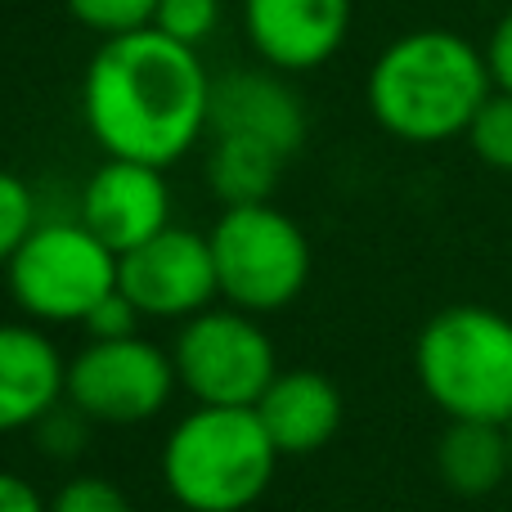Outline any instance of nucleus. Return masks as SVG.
<instances>
[{"mask_svg": "<svg viewBox=\"0 0 512 512\" xmlns=\"http://www.w3.org/2000/svg\"><path fill=\"white\" fill-rule=\"evenodd\" d=\"M212 81L194 45L144 27L90 54L81 117L108 158L171 167L212 131Z\"/></svg>", "mask_w": 512, "mask_h": 512, "instance_id": "obj_1", "label": "nucleus"}, {"mask_svg": "<svg viewBox=\"0 0 512 512\" xmlns=\"http://www.w3.org/2000/svg\"><path fill=\"white\" fill-rule=\"evenodd\" d=\"M486 50L450 27L405 32L369 68V113L387 135L405 144H441L468 135L472 117L490 99Z\"/></svg>", "mask_w": 512, "mask_h": 512, "instance_id": "obj_2", "label": "nucleus"}, {"mask_svg": "<svg viewBox=\"0 0 512 512\" xmlns=\"http://www.w3.org/2000/svg\"><path fill=\"white\" fill-rule=\"evenodd\" d=\"M279 450L256 409L198 405L162 445V481L185 512H248L270 490Z\"/></svg>", "mask_w": 512, "mask_h": 512, "instance_id": "obj_3", "label": "nucleus"}, {"mask_svg": "<svg viewBox=\"0 0 512 512\" xmlns=\"http://www.w3.org/2000/svg\"><path fill=\"white\" fill-rule=\"evenodd\" d=\"M414 369L450 423H512V319L499 310H436L418 333Z\"/></svg>", "mask_w": 512, "mask_h": 512, "instance_id": "obj_4", "label": "nucleus"}, {"mask_svg": "<svg viewBox=\"0 0 512 512\" xmlns=\"http://www.w3.org/2000/svg\"><path fill=\"white\" fill-rule=\"evenodd\" d=\"M117 256L81 221H41L5 265L9 297L36 324H86L117 292Z\"/></svg>", "mask_w": 512, "mask_h": 512, "instance_id": "obj_5", "label": "nucleus"}, {"mask_svg": "<svg viewBox=\"0 0 512 512\" xmlns=\"http://www.w3.org/2000/svg\"><path fill=\"white\" fill-rule=\"evenodd\" d=\"M212 261L221 297L234 310L265 315L301 297L310 279V243L288 212L270 203L225 207L212 225Z\"/></svg>", "mask_w": 512, "mask_h": 512, "instance_id": "obj_6", "label": "nucleus"}, {"mask_svg": "<svg viewBox=\"0 0 512 512\" xmlns=\"http://www.w3.org/2000/svg\"><path fill=\"white\" fill-rule=\"evenodd\" d=\"M176 378L198 405H225V409H256L274 378V342L256 324L248 310H212L185 319L176 333Z\"/></svg>", "mask_w": 512, "mask_h": 512, "instance_id": "obj_7", "label": "nucleus"}, {"mask_svg": "<svg viewBox=\"0 0 512 512\" xmlns=\"http://www.w3.org/2000/svg\"><path fill=\"white\" fill-rule=\"evenodd\" d=\"M176 360L162 346L135 337L90 342L68 360V405L81 409L90 423H149L162 414L176 387Z\"/></svg>", "mask_w": 512, "mask_h": 512, "instance_id": "obj_8", "label": "nucleus"}, {"mask_svg": "<svg viewBox=\"0 0 512 512\" xmlns=\"http://www.w3.org/2000/svg\"><path fill=\"white\" fill-rule=\"evenodd\" d=\"M117 292L135 301L144 319H194L221 297L212 239L167 225L158 239L140 243L117 261Z\"/></svg>", "mask_w": 512, "mask_h": 512, "instance_id": "obj_9", "label": "nucleus"}, {"mask_svg": "<svg viewBox=\"0 0 512 512\" xmlns=\"http://www.w3.org/2000/svg\"><path fill=\"white\" fill-rule=\"evenodd\" d=\"M77 221L86 225L95 239H104L117 256L158 239L171 225V189H167V180H162V167L108 158L104 167L90 171V180L81 185Z\"/></svg>", "mask_w": 512, "mask_h": 512, "instance_id": "obj_10", "label": "nucleus"}, {"mask_svg": "<svg viewBox=\"0 0 512 512\" xmlns=\"http://www.w3.org/2000/svg\"><path fill=\"white\" fill-rule=\"evenodd\" d=\"M243 27L274 72H310L342 50L351 0H243Z\"/></svg>", "mask_w": 512, "mask_h": 512, "instance_id": "obj_11", "label": "nucleus"}, {"mask_svg": "<svg viewBox=\"0 0 512 512\" xmlns=\"http://www.w3.org/2000/svg\"><path fill=\"white\" fill-rule=\"evenodd\" d=\"M212 135H243L292 158L306 144V108L279 72L234 68L212 81Z\"/></svg>", "mask_w": 512, "mask_h": 512, "instance_id": "obj_12", "label": "nucleus"}, {"mask_svg": "<svg viewBox=\"0 0 512 512\" xmlns=\"http://www.w3.org/2000/svg\"><path fill=\"white\" fill-rule=\"evenodd\" d=\"M68 400L59 346L27 324H0V436L27 432Z\"/></svg>", "mask_w": 512, "mask_h": 512, "instance_id": "obj_13", "label": "nucleus"}, {"mask_svg": "<svg viewBox=\"0 0 512 512\" xmlns=\"http://www.w3.org/2000/svg\"><path fill=\"white\" fill-rule=\"evenodd\" d=\"M256 418L279 454H315L342 427V391L315 369H288L256 400Z\"/></svg>", "mask_w": 512, "mask_h": 512, "instance_id": "obj_14", "label": "nucleus"}, {"mask_svg": "<svg viewBox=\"0 0 512 512\" xmlns=\"http://www.w3.org/2000/svg\"><path fill=\"white\" fill-rule=\"evenodd\" d=\"M436 472L454 495H490L512 477L508 427L499 423H450L436 445Z\"/></svg>", "mask_w": 512, "mask_h": 512, "instance_id": "obj_15", "label": "nucleus"}, {"mask_svg": "<svg viewBox=\"0 0 512 512\" xmlns=\"http://www.w3.org/2000/svg\"><path fill=\"white\" fill-rule=\"evenodd\" d=\"M283 162L288 158L274 153L270 144L243 140V135H216V149L207 158V176H212L216 194L225 198V207L270 203Z\"/></svg>", "mask_w": 512, "mask_h": 512, "instance_id": "obj_16", "label": "nucleus"}, {"mask_svg": "<svg viewBox=\"0 0 512 512\" xmlns=\"http://www.w3.org/2000/svg\"><path fill=\"white\" fill-rule=\"evenodd\" d=\"M468 144L486 167L512 171V95L508 90H490L481 113L468 126Z\"/></svg>", "mask_w": 512, "mask_h": 512, "instance_id": "obj_17", "label": "nucleus"}, {"mask_svg": "<svg viewBox=\"0 0 512 512\" xmlns=\"http://www.w3.org/2000/svg\"><path fill=\"white\" fill-rule=\"evenodd\" d=\"M68 9L81 27H90L104 41L144 32L158 18V0H68Z\"/></svg>", "mask_w": 512, "mask_h": 512, "instance_id": "obj_18", "label": "nucleus"}, {"mask_svg": "<svg viewBox=\"0 0 512 512\" xmlns=\"http://www.w3.org/2000/svg\"><path fill=\"white\" fill-rule=\"evenodd\" d=\"M36 225H41V216H36L32 185L14 171H0V265L14 261V252L23 248Z\"/></svg>", "mask_w": 512, "mask_h": 512, "instance_id": "obj_19", "label": "nucleus"}, {"mask_svg": "<svg viewBox=\"0 0 512 512\" xmlns=\"http://www.w3.org/2000/svg\"><path fill=\"white\" fill-rule=\"evenodd\" d=\"M162 36L180 45H203L207 36L221 27V0H158V18H153Z\"/></svg>", "mask_w": 512, "mask_h": 512, "instance_id": "obj_20", "label": "nucleus"}, {"mask_svg": "<svg viewBox=\"0 0 512 512\" xmlns=\"http://www.w3.org/2000/svg\"><path fill=\"white\" fill-rule=\"evenodd\" d=\"M50 512H135L131 499L104 477H72L54 490Z\"/></svg>", "mask_w": 512, "mask_h": 512, "instance_id": "obj_21", "label": "nucleus"}, {"mask_svg": "<svg viewBox=\"0 0 512 512\" xmlns=\"http://www.w3.org/2000/svg\"><path fill=\"white\" fill-rule=\"evenodd\" d=\"M86 423L90 418L81 414V409H50V414L36 423V441H41L45 454H54V459H72V454H81V445H86Z\"/></svg>", "mask_w": 512, "mask_h": 512, "instance_id": "obj_22", "label": "nucleus"}, {"mask_svg": "<svg viewBox=\"0 0 512 512\" xmlns=\"http://www.w3.org/2000/svg\"><path fill=\"white\" fill-rule=\"evenodd\" d=\"M140 310H135V301L126 297V292H113V297H104L95 310L86 315V333L90 342H113V337H135V324H140Z\"/></svg>", "mask_w": 512, "mask_h": 512, "instance_id": "obj_23", "label": "nucleus"}, {"mask_svg": "<svg viewBox=\"0 0 512 512\" xmlns=\"http://www.w3.org/2000/svg\"><path fill=\"white\" fill-rule=\"evenodd\" d=\"M486 63H490V81H495V90H508L512 95V9L495 23V32H490Z\"/></svg>", "mask_w": 512, "mask_h": 512, "instance_id": "obj_24", "label": "nucleus"}, {"mask_svg": "<svg viewBox=\"0 0 512 512\" xmlns=\"http://www.w3.org/2000/svg\"><path fill=\"white\" fill-rule=\"evenodd\" d=\"M0 512H50V499L36 495V486L27 477L0 468Z\"/></svg>", "mask_w": 512, "mask_h": 512, "instance_id": "obj_25", "label": "nucleus"}, {"mask_svg": "<svg viewBox=\"0 0 512 512\" xmlns=\"http://www.w3.org/2000/svg\"><path fill=\"white\" fill-rule=\"evenodd\" d=\"M508 445H512V423H508Z\"/></svg>", "mask_w": 512, "mask_h": 512, "instance_id": "obj_26", "label": "nucleus"}]
</instances>
